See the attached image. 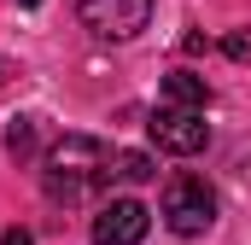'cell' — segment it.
I'll return each instance as SVG.
<instances>
[{"mask_svg": "<svg viewBox=\"0 0 251 245\" xmlns=\"http://www.w3.org/2000/svg\"><path fill=\"white\" fill-rule=\"evenodd\" d=\"M76 12L100 41H128L152 24V0H76Z\"/></svg>", "mask_w": 251, "mask_h": 245, "instance_id": "obj_4", "label": "cell"}, {"mask_svg": "<svg viewBox=\"0 0 251 245\" xmlns=\"http://www.w3.org/2000/svg\"><path fill=\"white\" fill-rule=\"evenodd\" d=\"M0 82H6V64H0Z\"/></svg>", "mask_w": 251, "mask_h": 245, "instance_id": "obj_12", "label": "cell"}, {"mask_svg": "<svg viewBox=\"0 0 251 245\" xmlns=\"http://www.w3.org/2000/svg\"><path fill=\"white\" fill-rule=\"evenodd\" d=\"M18 6H41V0H18Z\"/></svg>", "mask_w": 251, "mask_h": 245, "instance_id": "obj_11", "label": "cell"}, {"mask_svg": "<svg viewBox=\"0 0 251 245\" xmlns=\"http://www.w3.org/2000/svg\"><path fill=\"white\" fill-rule=\"evenodd\" d=\"M146 228H152V210L140 198H111L94 216V245H140Z\"/></svg>", "mask_w": 251, "mask_h": 245, "instance_id": "obj_5", "label": "cell"}, {"mask_svg": "<svg viewBox=\"0 0 251 245\" xmlns=\"http://www.w3.org/2000/svg\"><path fill=\"white\" fill-rule=\"evenodd\" d=\"M146 134H152V146H158V152L193 158V152H204L210 122H204V111H187V105H158L152 122H146Z\"/></svg>", "mask_w": 251, "mask_h": 245, "instance_id": "obj_3", "label": "cell"}, {"mask_svg": "<svg viewBox=\"0 0 251 245\" xmlns=\"http://www.w3.org/2000/svg\"><path fill=\"white\" fill-rule=\"evenodd\" d=\"M222 47H228V59H240V64H246V59H251V29H234Z\"/></svg>", "mask_w": 251, "mask_h": 245, "instance_id": "obj_9", "label": "cell"}, {"mask_svg": "<svg viewBox=\"0 0 251 245\" xmlns=\"http://www.w3.org/2000/svg\"><path fill=\"white\" fill-rule=\"evenodd\" d=\"M164 222H170V234H204L210 222H216V187L204 181V175H176V181L164 187Z\"/></svg>", "mask_w": 251, "mask_h": 245, "instance_id": "obj_2", "label": "cell"}, {"mask_svg": "<svg viewBox=\"0 0 251 245\" xmlns=\"http://www.w3.org/2000/svg\"><path fill=\"white\" fill-rule=\"evenodd\" d=\"M0 245H35V240H29L24 228H6V234H0Z\"/></svg>", "mask_w": 251, "mask_h": 245, "instance_id": "obj_10", "label": "cell"}, {"mask_svg": "<svg viewBox=\"0 0 251 245\" xmlns=\"http://www.w3.org/2000/svg\"><path fill=\"white\" fill-rule=\"evenodd\" d=\"M164 105L204 111V105H210V88H204V76H193V70H176V76H164Z\"/></svg>", "mask_w": 251, "mask_h": 245, "instance_id": "obj_6", "label": "cell"}, {"mask_svg": "<svg viewBox=\"0 0 251 245\" xmlns=\"http://www.w3.org/2000/svg\"><path fill=\"white\" fill-rule=\"evenodd\" d=\"M41 164H47V170H41L47 198H59V204H82L88 193H100V187L117 175V152H111L100 134H64V140L47 146Z\"/></svg>", "mask_w": 251, "mask_h": 245, "instance_id": "obj_1", "label": "cell"}, {"mask_svg": "<svg viewBox=\"0 0 251 245\" xmlns=\"http://www.w3.org/2000/svg\"><path fill=\"white\" fill-rule=\"evenodd\" d=\"M6 152L24 164V158H35V117H12V128H6Z\"/></svg>", "mask_w": 251, "mask_h": 245, "instance_id": "obj_7", "label": "cell"}, {"mask_svg": "<svg viewBox=\"0 0 251 245\" xmlns=\"http://www.w3.org/2000/svg\"><path fill=\"white\" fill-rule=\"evenodd\" d=\"M152 175H158V164H152V158H146V152H117V181H152Z\"/></svg>", "mask_w": 251, "mask_h": 245, "instance_id": "obj_8", "label": "cell"}]
</instances>
